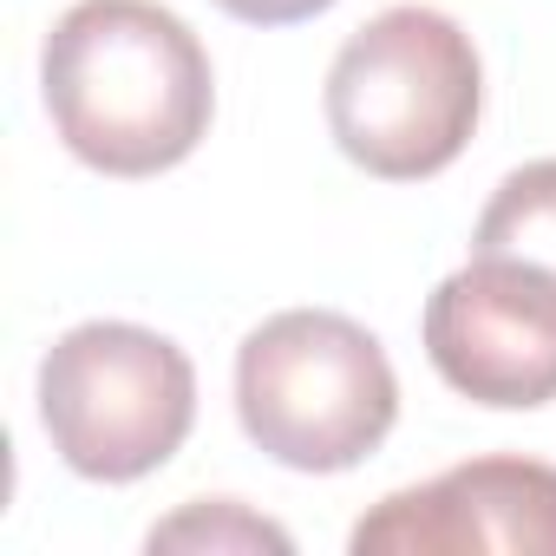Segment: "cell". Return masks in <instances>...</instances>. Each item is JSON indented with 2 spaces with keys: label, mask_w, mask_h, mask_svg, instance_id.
Returning a JSON list of instances; mask_svg holds the SVG:
<instances>
[{
  "label": "cell",
  "mask_w": 556,
  "mask_h": 556,
  "mask_svg": "<svg viewBox=\"0 0 556 556\" xmlns=\"http://www.w3.org/2000/svg\"><path fill=\"white\" fill-rule=\"evenodd\" d=\"M216 8L242 27H295V21H315L328 14L334 0H216Z\"/></svg>",
  "instance_id": "obj_9"
},
{
  "label": "cell",
  "mask_w": 556,
  "mask_h": 556,
  "mask_svg": "<svg viewBox=\"0 0 556 556\" xmlns=\"http://www.w3.org/2000/svg\"><path fill=\"white\" fill-rule=\"evenodd\" d=\"M236 419L289 471H354L400 419V374L361 321L282 308L236 348Z\"/></svg>",
  "instance_id": "obj_3"
},
{
  "label": "cell",
  "mask_w": 556,
  "mask_h": 556,
  "mask_svg": "<svg viewBox=\"0 0 556 556\" xmlns=\"http://www.w3.org/2000/svg\"><path fill=\"white\" fill-rule=\"evenodd\" d=\"M40 426L92 484L151 478L197 426V367L138 321H79L40 361Z\"/></svg>",
  "instance_id": "obj_4"
},
{
  "label": "cell",
  "mask_w": 556,
  "mask_h": 556,
  "mask_svg": "<svg viewBox=\"0 0 556 556\" xmlns=\"http://www.w3.org/2000/svg\"><path fill=\"white\" fill-rule=\"evenodd\" d=\"M354 556H556V465L471 458L413 491L380 497L354 536Z\"/></svg>",
  "instance_id": "obj_6"
},
{
  "label": "cell",
  "mask_w": 556,
  "mask_h": 556,
  "mask_svg": "<svg viewBox=\"0 0 556 556\" xmlns=\"http://www.w3.org/2000/svg\"><path fill=\"white\" fill-rule=\"evenodd\" d=\"M151 549H190V556H289L295 549V536L282 530V523H268V517H255L249 504H236V497H197V504H184L177 517H164V523H151V536H144Z\"/></svg>",
  "instance_id": "obj_8"
},
{
  "label": "cell",
  "mask_w": 556,
  "mask_h": 556,
  "mask_svg": "<svg viewBox=\"0 0 556 556\" xmlns=\"http://www.w3.org/2000/svg\"><path fill=\"white\" fill-rule=\"evenodd\" d=\"M40 99L79 164L157 177L203 144L216 73L190 21L157 0H79L40 47Z\"/></svg>",
  "instance_id": "obj_1"
},
{
  "label": "cell",
  "mask_w": 556,
  "mask_h": 556,
  "mask_svg": "<svg viewBox=\"0 0 556 556\" xmlns=\"http://www.w3.org/2000/svg\"><path fill=\"white\" fill-rule=\"evenodd\" d=\"M426 361L439 380L478 406L530 413L556 400V275L471 255L426 295Z\"/></svg>",
  "instance_id": "obj_5"
},
{
  "label": "cell",
  "mask_w": 556,
  "mask_h": 556,
  "mask_svg": "<svg viewBox=\"0 0 556 556\" xmlns=\"http://www.w3.org/2000/svg\"><path fill=\"white\" fill-rule=\"evenodd\" d=\"M484 66L471 34L439 8H387L328 66L334 144L387 184L439 177L478 131Z\"/></svg>",
  "instance_id": "obj_2"
},
{
  "label": "cell",
  "mask_w": 556,
  "mask_h": 556,
  "mask_svg": "<svg viewBox=\"0 0 556 556\" xmlns=\"http://www.w3.org/2000/svg\"><path fill=\"white\" fill-rule=\"evenodd\" d=\"M471 255H510L556 275V157H536L497 184L471 229Z\"/></svg>",
  "instance_id": "obj_7"
}]
</instances>
